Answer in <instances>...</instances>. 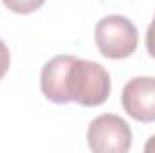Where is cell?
<instances>
[{
	"label": "cell",
	"instance_id": "cell-1",
	"mask_svg": "<svg viewBox=\"0 0 155 153\" xmlns=\"http://www.w3.org/2000/svg\"><path fill=\"white\" fill-rule=\"evenodd\" d=\"M41 94L56 103H78L81 106H99L110 96V74L103 65L60 54L49 60L40 74Z\"/></svg>",
	"mask_w": 155,
	"mask_h": 153
},
{
	"label": "cell",
	"instance_id": "cell-2",
	"mask_svg": "<svg viewBox=\"0 0 155 153\" xmlns=\"http://www.w3.org/2000/svg\"><path fill=\"white\" fill-rule=\"evenodd\" d=\"M94 40L97 50L108 60H124L130 58L139 43L137 27L123 15L103 16L96 24Z\"/></svg>",
	"mask_w": 155,
	"mask_h": 153
},
{
	"label": "cell",
	"instance_id": "cell-3",
	"mask_svg": "<svg viewBox=\"0 0 155 153\" xmlns=\"http://www.w3.org/2000/svg\"><path fill=\"white\" fill-rule=\"evenodd\" d=\"M87 142L96 153H126L132 146L130 124L116 114L97 115L88 124Z\"/></svg>",
	"mask_w": 155,
	"mask_h": 153
},
{
	"label": "cell",
	"instance_id": "cell-4",
	"mask_svg": "<svg viewBox=\"0 0 155 153\" xmlns=\"http://www.w3.org/2000/svg\"><path fill=\"white\" fill-rule=\"evenodd\" d=\"M123 110L139 122H155V77H132L121 94Z\"/></svg>",
	"mask_w": 155,
	"mask_h": 153
},
{
	"label": "cell",
	"instance_id": "cell-5",
	"mask_svg": "<svg viewBox=\"0 0 155 153\" xmlns=\"http://www.w3.org/2000/svg\"><path fill=\"white\" fill-rule=\"evenodd\" d=\"M5 9L16 15H31L38 11L40 7L45 4V0H2Z\"/></svg>",
	"mask_w": 155,
	"mask_h": 153
},
{
	"label": "cell",
	"instance_id": "cell-6",
	"mask_svg": "<svg viewBox=\"0 0 155 153\" xmlns=\"http://www.w3.org/2000/svg\"><path fill=\"white\" fill-rule=\"evenodd\" d=\"M9 65H11V54H9V49H7V45L0 40V79L7 74Z\"/></svg>",
	"mask_w": 155,
	"mask_h": 153
},
{
	"label": "cell",
	"instance_id": "cell-7",
	"mask_svg": "<svg viewBox=\"0 0 155 153\" xmlns=\"http://www.w3.org/2000/svg\"><path fill=\"white\" fill-rule=\"evenodd\" d=\"M146 50H148V54L155 58V15H153V20H152V24H150V27H148V31H146Z\"/></svg>",
	"mask_w": 155,
	"mask_h": 153
},
{
	"label": "cell",
	"instance_id": "cell-8",
	"mask_svg": "<svg viewBox=\"0 0 155 153\" xmlns=\"http://www.w3.org/2000/svg\"><path fill=\"white\" fill-rule=\"evenodd\" d=\"M144 151L146 153H155V135H152V137L148 139V142H146V146H144Z\"/></svg>",
	"mask_w": 155,
	"mask_h": 153
}]
</instances>
